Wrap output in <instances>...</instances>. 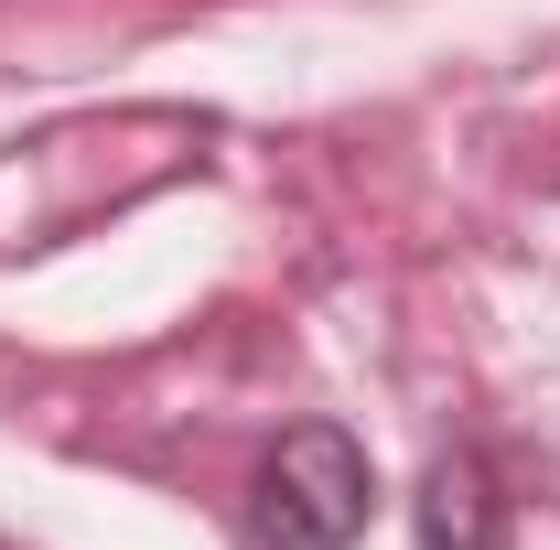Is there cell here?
I'll return each mask as SVG.
<instances>
[{
  "instance_id": "2",
  "label": "cell",
  "mask_w": 560,
  "mask_h": 550,
  "mask_svg": "<svg viewBox=\"0 0 560 550\" xmlns=\"http://www.w3.org/2000/svg\"><path fill=\"white\" fill-rule=\"evenodd\" d=\"M410 540L420 550H506V496L475 454H442L420 475V507H410Z\"/></svg>"
},
{
  "instance_id": "1",
  "label": "cell",
  "mask_w": 560,
  "mask_h": 550,
  "mask_svg": "<svg viewBox=\"0 0 560 550\" xmlns=\"http://www.w3.org/2000/svg\"><path fill=\"white\" fill-rule=\"evenodd\" d=\"M377 507V475H366V443L346 421H291L270 443V465L248 485V540L259 550H355Z\"/></svg>"
}]
</instances>
